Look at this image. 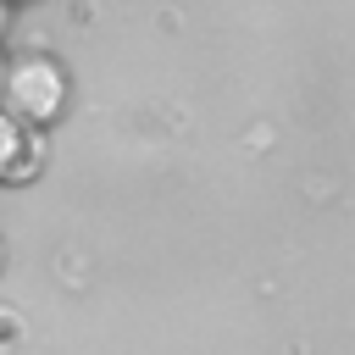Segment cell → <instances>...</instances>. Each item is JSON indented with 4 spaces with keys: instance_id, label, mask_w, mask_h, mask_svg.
I'll use <instances>...</instances> for the list:
<instances>
[{
    "instance_id": "5",
    "label": "cell",
    "mask_w": 355,
    "mask_h": 355,
    "mask_svg": "<svg viewBox=\"0 0 355 355\" xmlns=\"http://www.w3.org/2000/svg\"><path fill=\"white\" fill-rule=\"evenodd\" d=\"M0 272H6V239H0Z\"/></svg>"
},
{
    "instance_id": "4",
    "label": "cell",
    "mask_w": 355,
    "mask_h": 355,
    "mask_svg": "<svg viewBox=\"0 0 355 355\" xmlns=\"http://www.w3.org/2000/svg\"><path fill=\"white\" fill-rule=\"evenodd\" d=\"M6 28H11V0H0V39H6Z\"/></svg>"
},
{
    "instance_id": "2",
    "label": "cell",
    "mask_w": 355,
    "mask_h": 355,
    "mask_svg": "<svg viewBox=\"0 0 355 355\" xmlns=\"http://www.w3.org/2000/svg\"><path fill=\"white\" fill-rule=\"evenodd\" d=\"M44 161H50L44 128H28L0 105V183H33L44 172Z\"/></svg>"
},
{
    "instance_id": "1",
    "label": "cell",
    "mask_w": 355,
    "mask_h": 355,
    "mask_svg": "<svg viewBox=\"0 0 355 355\" xmlns=\"http://www.w3.org/2000/svg\"><path fill=\"white\" fill-rule=\"evenodd\" d=\"M0 105L28 122V128H50L67 111V72L50 55H22L0 72Z\"/></svg>"
},
{
    "instance_id": "3",
    "label": "cell",
    "mask_w": 355,
    "mask_h": 355,
    "mask_svg": "<svg viewBox=\"0 0 355 355\" xmlns=\"http://www.w3.org/2000/svg\"><path fill=\"white\" fill-rule=\"evenodd\" d=\"M22 344V322H17V311H0V355H11Z\"/></svg>"
}]
</instances>
